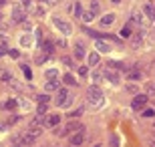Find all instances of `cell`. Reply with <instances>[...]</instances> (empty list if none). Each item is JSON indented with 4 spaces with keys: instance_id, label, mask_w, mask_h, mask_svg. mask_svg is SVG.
I'll use <instances>...</instances> for the list:
<instances>
[{
    "instance_id": "obj_1",
    "label": "cell",
    "mask_w": 155,
    "mask_h": 147,
    "mask_svg": "<svg viewBox=\"0 0 155 147\" xmlns=\"http://www.w3.org/2000/svg\"><path fill=\"white\" fill-rule=\"evenodd\" d=\"M87 99H89V103H91L93 107H101L105 103V95L103 91L99 89L97 85H91L89 89H87Z\"/></svg>"
},
{
    "instance_id": "obj_2",
    "label": "cell",
    "mask_w": 155,
    "mask_h": 147,
    "mask_svg": "<svg viewBox=\"0 0 155 147\" xmlns=\"http://www.w3.org/2000/svg\"><path fill=\"white\" fill-rule=\"evenodd\" d=\"M71 103H73V97L69 95V91L67 89H58L57 97H54V105H57V107H69Z\"/></svg>"
},
{
    "instance_id": "obj_3",
    "label": "cell",
    "mask_w": 155,
    "mask_h": 147,
    "mask_svg": "<svg viewBox=\"0 0 155 147\" xmlns=\"http://www.w3.org/2000/svg\"><path fill=\"white\" fill-rule=\"evenodd\" d=\"M52 24L61 30V34H67V36H69V34L73 32V24L67 22V20H63V18H58V16H52Z\"/></svg>"
},
{
    "instance_id": "obj_4",
    "label": "cell",
    "mask_w": 155,
    "mask_h": 147,
    "mask_svg": "<svg viewBox=\"0 0 155 147\" xmlns=\"http://www.w3.org/2000/svg\"><path fill=\"white\" fill-rule=\"evenodd\" d=\"M12 18H14V22H26V12H24L22 6H14L12 8Z\"/></svg>"
},
{
    "instance_id": "obj_5",
    "label": "cell",
    "mask_w": 155,
    "mask_h": 147,
    "mask_svg": "<svg viewBox=\"0 0 155 147\" xmlns=\"http://www.w3.org/2000/svg\"><path fill=\"white\" fill-rule=\"evenodd\" d=\"M95 48H97L99 52H103V55H109L111 51H113V46L109 45V42H105V40L97 38V42H95Z\"/></svg>"
},
{
    "instance_id": "obj_6",
    "label": "cell",
    "mask_w": 155,
    "mask_h": 147,
    "mask_svg": "<svg viewBox=\"0 0 155 147\" xmlns=\"http://www.w3.org/2000/svg\"><path fill=\"white\" fill-rule=\"evenodd\" d=\"M63 129H64V133H73V131H85V127H83V123H79V121H69Z\"/></svg>"
},
{
    "instance_id": "obj_7",
    "label": "cell",
    "mask_w": 155,
    "mask_h": 147,
    "mask_svg": "<svg viewBox=\"0 0 155 147\" xmlns=\"http://www.w3.org/2000/svg\"><path fill=\"white\" fill-rule=\"evenodd\" d=\"M145 103H147V95H135V99H133L131 107L135 109V111H139V109L145 107Z\"/></svg>"
},
{
    "instance_id": "obj_8",
    "label": "cell",
    "mask_w": 155,
    "mask_h": 147,
    "mask_svg": "<svg viewBox=\"0 0 155 147\" xmlns=\"http://www.w3.org/2000/svg\"><path fill=\"white\" fill-rule=\"evenodd\" d=\"M83 143H85V131H77L75 135L71 137V145H83Z\"/></svg>"
},
{
    "instance_id": "obj_9",
    "label": "cell",
    "mask_w": 155,
    "mask_h": 147,
    "mask_svg": "<svg viewBox=\"0 0 155 147\" xmlns=\"http://www.w3.org/2000/svg\"><path fill=\"white\" fill-rule=\"evenodd\" d=\"M32 42H35V34H22L20 36V46H24V48H30Z\"/></svg>"
},
{
    "instance_id": "obj_10",
    "label": "cell",
    "mask_w": 155,
    "mask_h": 147,
    "mask_svg": "<svg viewBox=\"0 0 155 147\" xmlns=\"http://www.w3.org/2000/svg\"><path fill=\"white\" fill-rule=\"evenodd\" d=\"M143 36H145V30L141 28V30H139V32H137V34H135V36L131 38L133 48H139V46H141V42H143Z\"/></svg>"
},
{
    "instance_id": "obj_11",
    "label": "cell",
    "mask_w": 155,
    "mask_h": 147,
    "mask_svg": "<svg viewBox=\"0 0 155 147\" xmlns=\"http://www.w3.org/2000/svg\"><path fill=\"white\" fill-rule=\"evenodd\" d=\"M99 20H101V24H103V26H111V24L115 22V14H113V12H107V14H103Z\"/></svg>"
},
{
    "instance_id": "obj_12",
    "label": "cell",
    "mask_w": 155,
    "mask_h": 147,
    "mask_svg": "<svg viewBox=\"0 0 155 147\" xmlns=\"http://www.w3.org/2000/svg\"><path fill=\"white\" fill-rule=\"evenodd\" d=\"M143 14L149 18V20H155V6L153 4H145L143 6Z\"/></svg>"
},
{
    "instance_id": "obj_13",
    "label": "cell",
    "mask_w": 155,
    "mask_h": 147,
    "mask_svg": "<svg viewBox=\"0 0 155 147\" xmlns=\"http://www.w3.org/2000/svg\"><path fill=\"white\" fill-rule=\"evenodd\" d=\"M75 57L77 58H83V57H85V46H83V40H77V42H75Z\"/></svg>"
},
{
    "instance_id": "obj_14",
    "label": "cell",
    "mask_w": 155,
    "mask_h": 147,
    "mask_svg": "<svg viewBox=\"0 0 155 147\" xmlns=\"http://www.w3.org/2000/svg\"><path fill=\"white\" fill-rule=\"evenodd\" d=\"M58 121H61V117H58V115H48V117L45 119V123L48 125V127H57Z\"/></svg>"
},
{
    "instance_id": "obj_15",
    "label": "cell",
    "mask_w": 155,
    "mask_h": 147,
    "mask_svg": "<svg viewBox=\"0 0 155 147\" xmlns=\"http://www.w3.org/2000/svg\"><path fill=\"white\" fill-rule=\"evenodd\" d=\"M103 77H105V79H109L111 83H115V85L119 83V75H115L113 71H105V73H103Z\"/></svg>"
},
{
    "instance_id": "obj_16",
    "label": "cell",
    "mask_w": 155,
    "mask_h": 147,
    "mask_svg": "<svg viewBox=\"0 0 155 147\" xmlns=\"http://www.w3.org/2000/svg\"><path fill=\"white\" fill-rule=\"evenodd\" d=\"M45 89L48 91V93H51V91H58L61 87H58V81H57V79H51L48 83H46V87H45Z\"/></svg>"
},
{
    "instance_id": "obj_17",
    "label": "cell",
    "mask_w": 155,
    "mask_h": 147,
    "mask_svg": "<svg viewBox=\"0 0 155 147\" xmlns=\"http://www.w3.org/2000/svg\"><path fill=\"white\" fill-rule=\"evenodd\" d=\"M133 22L135 24H139V26H145V20H143V14L141 12H133Z\"/></svg>"
},
{
    "instance_id": "obj_18",
    "label": "cell",
    "mask_w": 155,
    "mask_h": 147,
    "mask_svg": "<svg viewBox=\"0 0 155 147\" xmlns=\"http://www.w3.org/2000/svg\"><path fill=\"white\" fill-rule=\"evenodd\" d=\"M42 51H45L46 55H52V51H54V42H51V40H45V42H42Z\"/></svg>"
},
{
    "instance_id": "obj_19",
    "label": "cell",
    "mask_w": 155,
    "mask_h": 147,
    "mask_svg": "<svg viewBox=\"0 0 155 147\" xmlns=\"http://www.w3.org/2000/svg\"><path fill=\"white\" fill-rule=\"evenodd\" d=\"M93 18H95V14H93L91 10H83V14H81V20H83V22H91Z\"/></svg>"
},
{
    "instance_id": "obj_20",
    "label": "cell",
    "mask_w": 155,
    "mask_h": 147,
    "mask_svg": "<svg viewBox=\"0 0 155 147\" xmlns=\"http://www.w3.org/2000/svg\"><path fill=\"white\" fill-rule=\"evenodd\" d=\"M99 65V52H91L89 55V67H97Z\"/></svg>"
},
{
    "instance_id": "obj_21",
    "label": "cell",
    "mask_w": 155,
    "mask_h": 147,
    "mask_svg": "<svg viewBox=\"0 0 155 147\" xmlns=\"http://www.w3.org/2000/svg\"><path fill=\"white\" fill-rule=\"evenodd\" d=\"M42 123H45V115H36V117L32 119V123H30V127H40Z\"/></svg>"
},
{
    "instance_id": "obj_22",
    "label": "cell",
    "mask_w": 155,
    "mask_h": 147,
    "mask_svg": "<svg viewBox=\"0 0 155 147\" xmlns=\"http://www.w3.org/2000/svg\"><path fill=\"white\" fill-rule=\"evenodd\" d=\"M64 83H67V85H71V87H75V85H79V83H77V81H75V77H73V75H71V73H67V75H64Z\"/></svg>"
},
{
    "instance_id": "obj_23",
    "label": "cell",
    "mask_w": 155,
    "mask_h": 147,
    "mask_svg": "<svg viewBox=\"0 0 155 147\" xmlns=\"http://www.w3.org/2000/svg\"><path fill=\"white\" fill-rule=\"evenodd\" d=\"M16 105H18V101H16V99H10V101L2 103L0 107H2V109H14V107H16Z\"/></svg>"
},
{
    "instance_id": "obj_24",
    "label": "cell",
    "mask_w": 155,
    "mask_h": 147,
    "mask_svg": "<svg viewBox=\"0 0 155 147\" xmlns=\"http://www.w3.org/2000/svg\"><path fill=\"white\" fill-rule=\"evenodd\" d=\"M145 93H147V95H155V81H149V83L145 85Z\"/></svg>"
},
{
    "instance_id": "obj_25",
    "label": "cell",
    "mask_w": 155,
    "mask_h": 147,
    "mask_svg": "<svg viewBox=\"0 0 155 147\" xmlns=\"http://www.w3.org/2000/svg\"><path fill=\"white\" fill-rule=\"evenodd\" d=\"M45 77L48 81H51V79H57V77H58V71H57V68H48V71L45 73Z\"/></svg>"
},
{
    "instance_id": "obj_26",
    "label": "cell",
    "mask_w": 155,
    "mask_h": 147,
    "mask_svg": "<svg viewBox=\"0 0 155 147\" xmlns=\"http://www.w3.org/2000/svg\"><path fill=\"white\" fill-rule=\"evenodd\" d=\"M91 12L95 14V16H97L99 12H101V6H99V2H97V0H93V2H91Z\"/></svg>"
},
{
    "instance_id": "obj_27",
    "label": "cell",
    "mask_w": 155,
    "mask_h": 147,
    "mask_svg": "<svg viewBox=\"0 0 155 147\" xmlns=\"http://www.w3.org/2000/svg\"><path fill=\"white\" fill-rule=\"evenodd\" d=\"M0 79H2V83H8V85H10L12 81H14V79H12V75H10V73H6V71L0 75Z\"/></svg>"
},
{
    "instance_id": "obj_28",
    "label": "cell",
    "mask_w": 155,
    "mask_h": 147,
    "mask_svg": "<svg viewBox=\"0 0 155 147\" xmlns=\"http://www.w3.org/2000/svg\"><path fill=\"white\" fill-rule=\"evenodd\" d=\"M129 79H131V81H137V79H141V73H139L137 68H133V71H129Z\"/></svg>"
},
{
    "instance_id": "obj_29",
    "label": "cell",
    "mask_w": 155,
    "mask_h": 147,
    "mask_svg": "<svg viewBox=\"0 0 155 147\" xmlns=\"http://www.w3.org/2000/svg\"><path fill=\"white\" fill-rule=\"evenodd\" d=\"M32 14H35V16H45V8H42V6H35V8H32Z\"/></svg>"
},
{
    "instance_id": "obj_30",
    "label": "cell",
    "mask_w": 155,
    "mask_h": 147,
    "mask_svg": "<svg viewBox=\"0 0 155 147\" xmlns=\"http://www.w3.org/2000/svg\"><path fill=\"white\" fill-rule=\"evenodd\" d=\"M46 109H48V107H46V103H38V107H36V113H38V115H45V113H46Z\"/></svg>"
},
{
    "instance_id": "obj_31",
    "label": "cell",
    "mask_w": 155,
    "mask_h": 147,
    "mask_svg": "<svg viewBox=\"0 0 155 147\" xmlns=\"http://www.w3.org/2000/svg\"><path fill=\"white\" fill-rule=\"evenodd\" d=\"M51 57V55H46V52H42V55H38L36 57V65H42V62H46V58Z\"/></svg>"
},
{
    "instance_id": "obj_32",
    "label": "cell",
    "mask_w": 155,
    "mask_h": 147,
    "mask_svg": "<svg viewBox=\"0 0 155 147\" xmlns=\"http://www.w3.org/2000/svg\"><path fill=\"white\" fill-rule=\"evenodd\" d=\"M153 115H155V111H153V109H151V107H149V109H143V117H145V119L153 117Z\"/></svg>"
},
{
    "instance_id": "obj_33",
    "label": "cell",
    "mask_w": 155,
    "mask_h": 147,
    "mask_svg": "<svg viewBox=\"0 0 155 147\" xmlns=\"http://www.w3.org/2000/svg\"><path fill=\"white\" fill-rule=\"evenodd\" d=\"M73 10H75V14H77V16L81 18V14H83V6H81V2H77V4H75V8H73Z\"/></svg>"
},
{
    "instance_id": "obj_34",
    "label": "cell",
    "mask_w": 155,
    "mask_h": 147,
    "mask_svg": "<svg viewBox=\"0 0 155 147\" xmlns=\"http://www.w3.org/2000/svg\"><path fill=\"white\" fill-rule=\"evenodd\" d=\"M121 36H123V38H127V36H131V26H125V28L121 30Z\"/></svg>"
},
{
    "instance_id": "obj_35",
    "label": "cell",
    "mask_w": 155,
    "mask_h": 147,
    "mask_svg": "<svg viewBox=\"0 0 155 147\" xmlns=\"http://www.w3.org/2000/svg\"><path fill=\"white\" fill-rule=\"evenodd\" d=\"M36 101H38V103H48V101H51V97H48V95H38V97H36Z\"/></svg>"
},
{
    "instance_id": "obj_36",
    "label": "cell",
    "mask_w": 155,
    "mask_h": 147,
    "mask_svg": "<svg viewBox=\"0 0 155 147\" xmlns=\"http://www.w3.org/2000/svg\"><path fill=\"white\" fill-rule=\"evenodd\" d=\"M20 6L26 10V8H30V6H32V0H20Z\"/></svg>"
},
{
    "instance_id": "obj_37",
    "label": "cell",
    "mask_w": 155,
    "mask_h": 147,
    "mask_svg": "<svg viewBox=\"0 0 155 147\" xmlns=\"http://www.w3.org/2000/svg\"><path fill=\"white\" fill-rule=\"evenodd\" d=\"M79 75H81V77H87V75H89V67H85V65H83V67L79 68Z\"/></svg>"
},
{
    "instance_id": "obj_38",
    "label": "cell",
    "mask_w": 155,
    "mask_h": 147,
    "mask_svg": "<svg viewBox=\"0 0 155 147\" xmlns=\"http://www.w3.org/2000/svg\"><path fill=\"white\" fill-rule=\"evenodd\" d=\"M103 79V73H101V71H97V73L93 75V81H95V83H97V81H101Z\"/></svg>"
},
{
    "instance_id": "obj_39",
    "label": "cell",
    "mask_w": 155,
    "mask_h": 147,
    "mask_svg": "<svg viewBox=\"0 0 155 147\" xmlns=\"http://www.w3.org/2000/svg\"><path fill=\"white\" fill-rule=\"evenodd\" d=\"M8 52H10V57H12V58H18V57H20V52L14 51V48H8Z\"/></svg>"
},
{
    "instance_id": "obj_40",
    "label": "cell",
    "mask_w": 155,
    "mask_h": 147,
    "mask_svg": "<svg viewBox=\"0 0 155 147\" xmlns=\"http://www.w3.org/2000/svg\"><path fill=\"white\" fill-rule=\"evenodd\" d=\"M4 32H6V24H2V22H0V40L4 38Z\"/></svg>"
},
{
    "instance_id": "obj_41",
    "label": "cell",
    "mask_w": 155,
    "mask_h": 147,
    "mask_svg": "<svg viewBox=\"0 0 155 147\" xmlns=\"http://www.w3.org/2000/svg\"><path fill=\"white\" fill-rule=\"evenodd\" d=\"M22 71H24V75H26V79H30V77H32V75H30V71H28V67H26V65H22Z\"/></svg>"
},
{
    "instance_id": "obj_42",
    "label": "cell",
    "mask_w": 155,
    "mask_h": 147,
    "mask_svg": "<svg viewBox=\"0 0 155 147\" xmlns=\"http://www.w3.org/2000/svg\"><path fill=\"white\" fill-rule=\"evenodd\" d=\"M8 52V46L6 45H0V55H6Z\"/></svg>"
},
{
    "instance_id": "obj_43",
    "label": "cell",
    "mask_w": 155,
    "mask_h": 147,
    "mask_svg": "<svg viewBox=\"0 0 155 147\" xmlns=\"http://www.w3.org/2000/svg\"><path fill=\"white\" fill-rule=\"evenodd\" d=\"M18 119H20V117H18V115H12V117H10V121H8V123H16Z\"/></svg>"
},
{
    "instance_id": "obj_44",
    "label": "cell",
    "mask_w": 155,
    "mask_h": 147,
    "mask_svg": "<svg viewBox=\"0 0 155 147\" xmlns=\"http://www.w3.org/2000/svg\"><path fill=\"white\" fill-rule=\"evenodd\" d=\"M111 147H117V137L115 135L111 137Z\"/></svg>"
},
{
    "instance_id": "obj_45",
    "label": "cell",
    "mask_w": 155,
    "mask_h": 147,
    "mask_svg": "<svg viewBox=\"0 0 155 147\" xmlns=\"http://www.w3.org/2000/svg\"><path fill=\"white\" fill-rule=\"evenodd\" d=\"M127 89L131 91V93H137V87H135V85H129V87H127Z\"/></svg>"
},
{
    "instance_id": "obj_46",
    "label": "cell",
    "mask_w": 155,
    "mask_h": 147,
    "mask_svg": "<svg viewBox=\"0 0 155 147\" xmlns=\"http://www.w3.org/2000/svg\"><path fill=\"white\" fill-rule=\"evenodd\" d=\"M63 62H64V65H69V67H71V65H73V61H71V58H67V57L63 58Z\"/></svg>"
},
{
    "instance_id": "obj_47",
    "label": "cell",
    "mask_w": 155,
    "mask_h": 147,
    "mask_svg": "<svg viewBox=\"0 0 155 147\" xmlns=\"http://www.w3.org/2000/svg\"><path fill=\"white\" fill-rule=\"evenodd\" d=\"M6 127H8V123H0V131H2V129H6Z\"/></svg>"
},
{
    "instance_id": "obj_48",
    "label": "cell",
    "mask_w": 155,
    "mask_h": 147,
    "mask_svg": "<svg viewBox=\"0 0 155 147\" xmlns=\"http://www.w3.org/2000/svg\"><path fill=\"white\" fill-rule=\"evenodd\" d=\"M149 145H151V147H155V139H149Z\"/></svg>"
},
{
    "instance_id": "obj_49",
    "label": "cell",
    "mask_w": 155,
    "mask_h": 147,
    "mask_svg": "<svg viewBox=\"0 0 155 147\" xmlns=\"http://www.w3.org/2000/svg\"><path fill=\"white\" fill-rule=\"evenodd\" d=\"M111 2H113V4H119V2H121V0H111Z\"/></svg>"
},
{
    "instance_id": "obj_50",
    "label": "cell",
    "mask_w": 155,
    "mask_h": 147,
    "mask_svg": "<svg viewBox=\"0 0 155 147\" xmlns=\"http://www.w3.org/2000/svg\"><path fill=\"white\" fill-rule=\"evenodd\" d=\"M40 2H51V0H40Z\"/></svg>"
},
{
    "instance_id": "obj_51",
    "label": "cell",
    "mask_w": 155,
    "mask_h": 147,
    "mask_svg": "<svg viewBox=\"0 0 155 147\" xmlns=\"http://www.w3.org/2000/svg\"><path fill=\"white\" fill-rule=\"evenodd\" d=\"M4 2H6V0H0V4H4Z\"/></svg>"
},
{
    "instance_id": "obj_52",
    "label": "cell",
    "mask_w": 155,
    "mask_h": 147,
    "mask_svg": "<svg viewBox=\"0 0 155 147\" xmlns=\"http://www.w3.org/2000/svg\"><path fill=\"white\" fill-rule=\"evenodd\" d=\"M95 147H101V145H95Z\"/></svg>"
}]
</instances>
